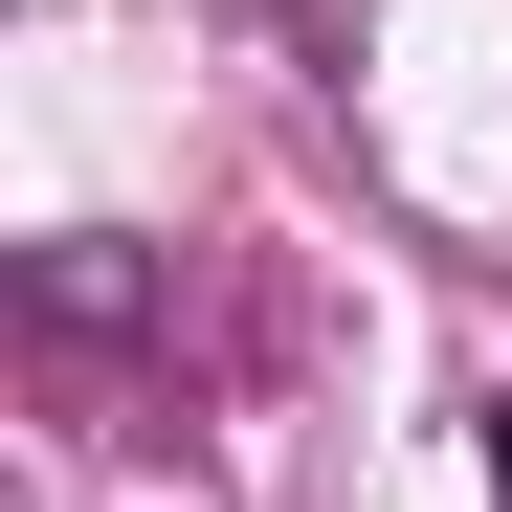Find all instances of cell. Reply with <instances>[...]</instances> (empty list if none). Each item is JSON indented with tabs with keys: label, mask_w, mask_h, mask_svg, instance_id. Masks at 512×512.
<instances>
[]
</instances>
